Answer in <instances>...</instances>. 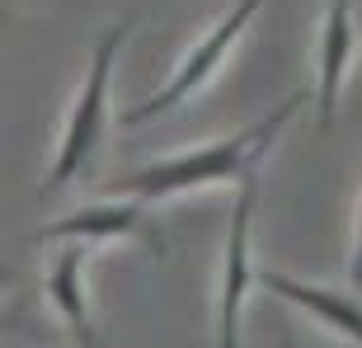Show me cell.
<instances>
[{"label":"cell","instance_id":"obj_1","mask_svg":"<svg viewBox=\"0 0 362 348\" xmlns=\"http://www.w3.org/2000/svg\"><path fill=\"white\" fill-rule=\"evenodd\" d=\"M306 104V90H296L287 104H278L264 122L255 127H240L235 137L226 141H212V146H193L184 156H170V161H151L141 170L122 174L108 184V193L118 198H136L141 207L146 202H160V198H175V193H188V188H207V184H221V179H245L255 174L259 161L269 156L273 137L282 132V122L292 118L296 108Z\"/></svg>","mask_w":362,"mask_h":348},{"label":"cell","instance_id":"obj_2","mask_svg":"<svg viewBox=\"0 0 362 348\" xmlns=\"http://www.w3.org/2000/svg\"><path fill=\"white\" fill-rule=\"evenodd\" d=\"M127 19L108 28L99 47H94V62H90V76H85V90L76 94V108H71L66 118V132H62V146H57V161L42 179V193H57V188H66L76 174L90 165V156L99 151L104 141V122H108V81H113V62H118V47L127 38Z\"/></svg>","mask_w":362,"mask_h":348},{"label":"cell","instance_id":"obj_3","mask_svg":"<svg viewBox=\"0 0 362 348\" xmlns=\"http://www.w3.org/2000/svg\"><path fill=\"white\" fill-rule=\"evenodd\" d=\"M259 5H264V0H235V10H230L226 19H221V24H216L212 33H207V38H202L198 47H193V52L184 57V66H179L175 81L165 85L160 94H151L146 104H136L132 113H122V127H141V122H151V118H160V113H170L175 104H184L188 94H198L202 85L212 81V71L221 66V62H226L230 42L240 38L245 24H250V19L259 14Z\"/></svg>","mask_w":362,"mask_h":348},{"label":"cell","instance_id":"obj_4","mask_svg":"<svg viewBox=\"0 0 362 348\" xmlns=\"http://www.w3.org/2000/svg\"><path fill=\"white\" fill-rule=\"evenodd\" d=\"M255 202H259V170L240 179V193H235V207H230L226 259H221V315H216V348H240V311H245V292H250V282H255V264H250Z\"/></svg>","mask_w":362,"mask_h":348},{"label":"cell","instance_id":"obj_5","mask_svg":"<svg viewBox=\"0 0 362 348\" xmlns=\"http://www.w3.org/2000/svg\"><path fill=\"white\" fill-rule=\"evenodd\" d=\"M38 240H62V245H104V240H146L156 255H165L160 236L151 226V216L141 202H94V207H81V212L62 216L52 226L38 231Z\"/></svg>","mask_w":362,"mask_h":348},{"label":"cell","instance_id":"obj_6","mask_svg":"<svg viewBox=\"0 0 362 348\" xmlns=\"http://www.w3.org/2000/svg\"><path fill=\"white\" fill-rule=\"evenodd\" d=\"M264 287H269L273 296H282V301H292L296 311H306V315H315L320 325H329L334 335L353 339V344H362V301L349 292H329V287H315V282H301V278H287V273H255Z\"/></svg>","mask_w":362,"mask_h":348},{"label":"cell","instance_id":"obj_7","mask_svg":"<svg viewBox=\"0 0 362 348\" xmlns=\"http://www.w3.org/2000/svg\"><path fill=\"white\" fill-rule=\"evenodd\" d=\"M353 5L349 0H329L325 10V28H320V76H315V108H320V132L334 127V104L344 90V71L353 57Z\"/></svg>","mask_w":362,"mask_h":348},{"label":"cell","instance_id":"obj_8","mask_svg":"<svg viewBox=\"0 0 362 348\" xmlns=\"http://www.w3.org/2000/svg\"><path fill=\"white\" fill-rule=\"evenodd\" d=\"M85 245H62L57 259L47 264V301L57 306V315L66 320V330L76 335L81 348H104L94 339L90 306H85Z\"/></svg>","mask_w":362,"mask_h":348},{"label":"cell","instance_id":"obj_9","mask_svg":"<svg viewBox=\"0 0 362 348\" xmlns=\"http://www.w3.org/2000/svg\"><path fill=\"white\" fill-rule=\"evenodd\" d=\"M0 287H5V268H0Z\"/></svg>","mask_w":362,"mask_h":348},{"label":"cell","instance_id":"obj_10","mask_svg":"<svg viewBox=\"0 0 362 348\" xmlns=\"http://www.w3.org/2000/svg\"><path fill=\"white\" fill-rule=\"evenodd\" d=\"M282 348H296V344H292V339H287V344H282Z\"/></svg>","mask_w":362,"mask_h":348}]
</instances>
